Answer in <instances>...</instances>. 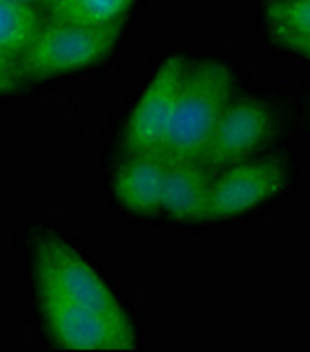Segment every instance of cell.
Masks as SVG:
<instances>
[{"label":"cell","instance_id":"6da1fadb","mask_svg":"<svg viewBox=\"0 0 310 352\" xmlns=\"http://www.w3.org/2000/svg\"><path fill=\"white\" fill-rule=\"evenodd\" d=\"M235 99V73L219 59L186 66L174 116L160 146L167 160H200L221 113Z\"/></svg>","mask_w":310,"mask_h":352},{"label":"cell","instance_id":"7a4b0ae2","mask_svg":"<svg viewBox=\"0 0 310 352\" xmlns=\"http://www.w3.org/2000/svg\"><path fill=\"white\" fill-rule=\"evenodd\" d=\"M118 33L120 26L94 28L45 16V24L38 31L36 41L19 59L21 78L43 82L97 66L113 52Z\"/></svg>","mask_w":310,"mask_h":352},{"label":"cell","instance_id":"3957f363","mask_svg":"<svg viewBox=\"0 0 310 352\" xmlns=\"http://www.w3.org/2000/svg\"><path fill=\"white\" fill-rule=\"evenodd\" d=\"M36 298L56 348L87 352H127L137 348L134 327L118 324L36 277Z\"/></svg>","mask_w":310,"mask_h":352},{"label":"cell","instance_id":"277c9868","mask_svg":"<svg viewBox=\"0 0 310 352\" xmlns=\"http://www.w3.org/2000/svg\"><path fill=\"white\" fill-rule=\"evenodd\" d=\"M33 277L54 285L66 296L101 312L118 324L134 327L115 294L101 280V275L76 252L66 240L56 235H38L33 242Z\"/></svg>","mask_w":310,"mask_h":352},{"label":"cell","instance_id":"5b68a950","mask_svg":"<svg viewBox=\"0 0 310 352\" xmlns=\"http://www.w3.org/2000/svg\"><path fill=\"white\" fill-rule=\"evenodd\" d=\"M278 134L280 116L268 101L256 96L233 99L219 118L200 162L212 172H221L225 167L258 157Z\"/></svg>","mask_w":310,"mask_h":352},{"label":"cell","instance_id":"8992f818","mask_svg":"<svg viewBox=\"0 0 310 352\" xmlns=\"http://www.w3.org/2000/svg\"><path fill=\"white\" fill-rule=\"evenodd\" d=\"M285 162L278 157H252L214 172L210 202H207V221L238 219L254 209L275 200L287 188Z\"/></svg>","mask_w":310,"mask_h":352},{"label":"cell","instance_id":"52a82bcc","mask_svg":"<svg viewBox=\"0 0 310 352\" xmlns=\"http://www.w3.org/2000/svg\"><path fill=\"white\" fill-rule=\"evenodd\" d=\"M186 66L188 61L179 54L169 56L157 66L125 122V132H122V153L125 155L160 151L169 122H172Z\"/></svg>","mask_w":310,"mask_h":352},{"label":"cell","instance_id":"ba28073f","mask_svg":"<svg viewBox=\"0 0 310 352\" xmlns=\"http://www.w3.org/2000/svg\"><path fill=\"white\" fill-rule=\"evenodd\" d=\"M212 176L214 172L200 160H167L160 212L179 223L207 221Z\"/></svg>","mask_w":310,"mask_h":352},{"label":"cell","instance_id":"9c48e42d","mask_svg":"<svg viewBox=\"0 0 310 352\" xmlns=\"http://www.w3.org/2000/svg\"><path fill=\"white\" fill-rule=\"evenodd\" d=\"M167 157L160 151L125 155L113 174V195L132 214L153 217L160 212Z\"/></svg>","mask_w":310,"mask_h":352},{"label":"cell","instance_id":"30bf717a","mask_svg":"<svg viewBox=\"0 0 310 352\" xmlns=\"http://www.w3.org/2000/svg\"><path fill=\"white\" fill-rule=\"evenodd\" d=\"M266 26L275 43L298 56L310 52V0H270Z\"/></svg>","mask_w":310,"mask_h":352},{"label":"cell","instance_id":"8fae6325","mask_svg":"<svg viewBox=\"0 0 310 352\" xmlns=\"http://www.w3.org/2000/svg\"><path fill=\"white\" fill-rule=\"evenodd\" d=\"M43 24L45 12L41 8L21 5L14 0H0V52L12 59H21L36 41Z\"/></svg>","mask_w":310,"mask_h":352},{"label":"cell","instance_id":"7c38bea8","mask_svg":"<svg viewBox=\"0 0 310 352\" xmlns=\"http://www.w3.org/2000/svg\"><path fill=\"white\" fill-rule=\"evenodd\" d=\"M134 0H61L45 16L54 21H69L94 28L120 26L122 16L129 12Z\"/></svg>","mask_w":310,"mask_h":352},{"label":"cell","instance_id":"4fadbf2b","mask_svg":"<svg viewBox=\"0 0 310 352\" xmlns=\"http://www.w3.org/2000/svg\"><path fill=\"white\" fill-rule=\"evenodd\" d=\"M24 82L19 71V59L0 52V94H10L14 92L19 85Z\"/></svg>","mask_w":310,"mask_h":352},{"label":"cell","instance_id":"5bb4252c","mask_svg":"<svg viewBox=\"0 0 310 352\" xmlns=\"http://www.w3.org/2000/svg\"><path fill=\"white\" fill-rule=\"evenodd\" d=\"M14 3H21V5H31V8H41V10H43V0H14Z\"/></svg>","mask_w":310,"mask_h":352},{"label":"cell","instance_id":"9a60e30c","mask_svg":"<svg viewBox=\"0 0 310 352\" xmlns=\"http://www.w3.org/2000/svg\"><path fill=\"white\" fill-rule=\"evenodd\" d=\"M61 0H43V12H47V10H52L54 5H59Z\"/></svg>","mask_w":310,"mask_h":352},{"label":"cell","instance_id":"2e32d148","mask_svg":"<svg viewBox=\"0 0 310 352\" xmlns=\"http://www.w3.org/2000/svg\"><path fill=\"white\" fill-rule=\"evenodd\" d=\"M303 59H308V61H310V52H308V54H306V56H303Z\"/></svg>","mask_w":310,"mask_h":352}]
</instances>
